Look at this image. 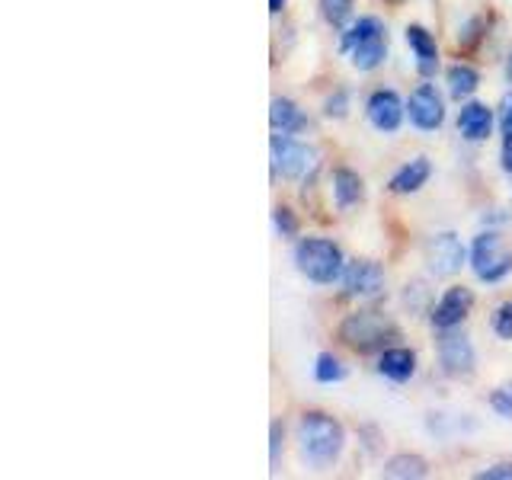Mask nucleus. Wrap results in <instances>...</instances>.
I'll list each match as a JSON object with an SVG mask.
<instances>
[{
    "mask_svg": "<svg viewBox=\"0 0 512 480\" xmlns=\"http://www.w3.org/2000/svg\"><path fill=\"white\" fill-rule=\"evenodd\" d=\"M298 442H301V455L308 458L314 468H330V464L343 455L346 445V429L340 420H333L330 413H301L298 420Z\"/></svg>",
    "mask_w": 512,
    "mask_h": 480,
    "instance_id": "f257e3e1",
    "label": "nucleus"
},
{
    "mask_svg": "<svg viewBox=\"0 0 512 480\" xmlns=\"http://www.w3.org/2000/svg\"><path fill=\"white\" fill-rule=\"evenodd\" d=\"M343 55L349 58L352 68L375 71L388 58V36H384V23L378 16H359L356 23L343 29L340 39Z\"/></svg>",
    "mask_w": 512,
    "mask_h": 480,
    "instance_id": "f03ea898",
    "label": "nucleus"
},
{
    "mask_svg": "<svg viewBox=\"0 0 512 480\" xmlns=\"http://www.w3.org/2000/svg\"><path fill=\"white\" fill-rule=\"evenodd\" d=\"M295 266L314 285H333L343 279V250L327 237H304L295 244Z\"/></svg>",
    "mask_w": 512,
    "mask_h": 480,
    "instance_id": "7ed1b4c3",
    "label": "nucleus"
},
{
    "mask_svg": "<svg viewBox=\"0 0 512 480\" xmlns=\"http://www.w3.org/2000/svg\"><path fill=\"white\" fill-rule=\"evenodd\" d=\"M336 333H340L343 346H349L352 352H359V356H368V352H378V349H388V343L397 340L394 320L378 314V311L346 314Z\"/></svg>",
    "mask_w": 512,
    "mask_h": 480,
    "instance_id": "20e7f679",
    "label": "nucleus"
},
{
    "mask_svg": "<svg viewBox=\"0 0 512 480\" xmlns=\"http://www.w3.org/2000/svg\"><path fill=\"white\" fill-rule=\"evenodd\" d=\"M471 269L480 282H503L512 272V253L503 247L496 231H484L471 244Z\"/></svg>",
    "mask_w": 512,
    "mask_h": 480,
    "instance_id": "39448f33",
    "label": "nucleus"
},
{
    "mask_svg": "<svg viewBox=\"0 0 512 480\" xmlns=\"http://www.w3.org/2000/svg\"><path fill=\"white\" fill-rule=\"evenodd\" d=\"M269 151H272V173L282 176V180H301V176H308L317 157L308 144L295 141L292 135H279V132L272 135Z\"/></svg>",
    "mask_w": 512,
    "mask_h": 480,
    "instance_id": "423d86ee",
    "label": "nucleus"
},
{
    "mask_svg": "<svg viewBox=\"0 0 512 480\" xmlns=\"http://www.w3.org/2000/svg\"><path fill=\"white\" fill-rule=\"evenodd\" d=\"M384 282H388V276H384V266L375 263V260H352L346 263L343 269V295L352 298V301H375L384 295Z\"/></svg>",
    "mask_w": 512,
    "mask_h": 480,
    "instance_id": "0eeeda50",
    "label": "nucleus"
},
{
    "mask_svg": "<svg viewBox=\"0 0 512 480\" xmlns=\"http://www.w3.org/2000/svg\"><path fill=\"white\" fill-rule=\"evenodd\" d=\"M436 352H439L442 372L448 378H468V375H474V365H477L474 346H471V340L458 327L455 330H439Z\"/></svg>",
    "mask_w": 512,
    "mask_h": 480,
    "instance_id": "6e6552de",
    "label": "nucleus"
},
{
    "mask_svg": "<svg viewBox=\"0 0 512 480\" xmlns=\"http://www.w3.org/2000/svg\"><path fill=\"white\" fill-rule=\"evenodd\" d=\"M468 250H464L461 237L455 231H442V234H432L426 240V266L432 276L439 279H448L455 276V272H461L464 260H468Z\"/></svg>",
    "mask_w": 512,
    "mask_h": 480,
    "instance_id": "1a4fd4ad",
    "label": "nucleus"
},
{
    "mask_svg": "<svg viewBox=\"0 0 512 480\" xmlns=\"http://www.w3.org/2000/svg\"><path fill=\"white\" fill-rule=\"evenodd\" d=\"M474 308V295H471V288H464V285H452V288H445L442 298L432 304V311H429V324L436 327V330H455L461 327L464 320H468Z\"/></svg>",
    "mask_w": 512,
    "mask_h": 480,
    "instance_id": "9d476101",
    "label": "nucleus"
},
{
    "mask_svg": "<svg viewBox=\"0 0 512 480\" xmlns=\"http://www.w3.org/2000/svg\"><path fill=\"white\" fill-rule=\"evenodd\" d=\"M407 116L420 132H436L445 122V103L432 84H420L407 100Z\"/></svg>",
    "mask_w": 512,
    "mask_h": 480,
    "instance_id": "9b49d317",
    "label": "nucleus"
},
{
    "mask_svg": "<svg viewBox=\"0 0 512 480\" xmlns=\"http://www.w3.org/2000/svg\"><path fill=\"white\" fill-rule=\"evenodd\" d=\"M404 112H407V106L400 103V96L394 90H384V87L375 90L372 96H368V103H365L368 122H372L378 132H384V135L397 132L400 122H404Z\"/></svg>",
    "mask_w": 512,
    "mask_h": 480,
    "instance_id": "f8f14e48",
    "label": "nucleus"
},
{
    "mask_svg": "<svg viewBox=\"0 0 512 480\" xmlns=\"http://www.w3.org/2000/svg\"><path fill=\"white\" fill-rule=\"evenodd\" d=\"M490 132H493V109L477 100L464 103L458 112V135L471 144H480L490 138Z\"/></svg>",
    "mask_w": 512,
    "mask_h": 480,
    "instance_id": "ddd939ff",
    "label": "nucleus"
},
{
    "mask_svg": "<svg viewBox=\"0 0 512 480\" xmlns=\"http://www.w3.org/2000/svg\"><path fill=\"white\" fill-rule=\"evenodd\" d=\"M269 125H272V132H279V135H301V132H308V112L295 100H288V96H276V100L269 103Z\"/></svg>",
    "mask_w": 512,
    "mask_h": 480,
    "instance_id": "4468645a",
    "label": "nucleus"
},
{
    "mask_svg": "<svg viewBox=\"0 0 512 480\" xmlns=\"http://www.w3.org/2000/svg\"><path fill=\"white\" fill-rule=\"evenodd\" d=\"M407 45L416 58V71L420 77H432L439 68V45H436V36L426 29V26H407Z\"/></svg>",
    "mask_w": 512,
    "mask_h": 480,
    "instance_id": "2eb2a0df",
    "label": "nucleus"
},
{
    "mask_svg": "<svg viewBox=\"0 0 512 480\" xmlns=\"http://www.w3.org/2000/svg\"><path fill=\"white\" fill-rule=\"evenodd\" d=\"M378 375H384L388 381L404 384L416 375V352L407 346H388L381 349L378 356Z\"/></svg>",
    "mask_w": 512,
    "mask_h": 480,
    "instance_id": "dca6fc26",
    "label": "nucleus"
},
{
    "mask_svg": "<svg viewBox=\"0 0 512 480\" xmlns=\"http://www.w3.org/2000/svg\"><path fill=\"white\" fill-rule=\"evenodd\" d=\"M429 176H432L429 157H413L391 176L388 189L394 192V196H413V192H420L429 183Z\"/></svg>",
    "mask_w": 512,
    "mask_h": 480,
    "instance_id": "f3484780",
    "label": "nucleus"
},
{
    "mask_svg": "<svg viewBox=\"0 0 512 480\" xmlns=\"http://www.w3.org/2000/svg\"><path fill=\"white\" fill-rule=\"evenodd\" d=\"M333 199L336 205L343 208V212H349V208H356L362 199H365V183L362 176L356 170L349 167H336L333 170Z\"/></svg>",
    "mask_w": 512,
    "mask_h": 480,
    "instance_id": "a211bd4d",
    "label": "nucleus"
},
{
    "mask_svg": "<svg viewBox=\"0 0 512 480\" xmlns=\"http://www.w3.org/2000/svg\"><path fill=\"white\" fill-rule=\"evenodd\" d=\"M445 80H448V93H452V100H468V96H474V90L480 87V74L477 68H471V64H452V68L445 71Z\"/></svg>",
    "mask_w": 512,
    "mask_h": 480,
    "instance_id": "6ab92c4d",
    "label": "nucleus"
},
{
    "mask_svg": "<svg viewBox=\"0 0 512 480\" xmlns=\"http://www.w3.org/2000/svg\"><path fill=\"white\" fill-rule=\"evenodd\" d=\"M384 477H397V480H423L429 477V464L420 455H394L384 464Z\"/></svg>",
    "mask_w": 512,
    "mask_h": 480,
    "instance_id": "aec40b11",
    "label": "nucleus"
},
{
    "mask_svg": "<svg viewBox=\"0 0 512 480\" xmlns=\"http://www.w3.org/2000/svg\"><path fill=\"white\" fill-rule=\"evenodd\" d=\"M346 378V365L330 356V352H320L317 362H314V381L320 384H336V381H343Z\"/></svg>",
    "mask_w": 512,
    "mask_h": 480,
    "instance_id": "412c9836",
    "label": "nucleus"
},
{
    "mask_svg": "<svg viewBox=\"0 0 512 480\" xmlns=\"http://www.w3.org/2000/svg\"><path fill=\"white\" fill-rule=\"evenodd\" d=\"M352 7H356V0H320V13L333 29H346L352 20Z\"/></svg>",
    "mask_w": 512,
    "mask_h": 480,
    "instance_id": "4be33fe9",
    "label": "nucleus"
},
{
    "mask_svg": "<svg viewBox=\"0 0 512 480\" xmlns=\"http://www.w3.org/2000/svg\"><path fill=\"white\" fill-rule=\"evenodd\" d=\"M272 224H276V234L279 237H285V240L298 237V218H295V212L288 205H276V208H272Z\"/></svg>",
    "mask_w": 512,
    "mask_h": 480,
    "instance_id": "5701e85b",
    "label": "nucleus"
},
{
    "mask_svg": "<svg viewBox=\"0 0 512 480\" xmlns=\"http://www.w3.org/2000/svg\"><path fill=\"white\" fill-rule=\"evenodd\" d=\"M490 327H493L496 336H500V340H512V298L503 301V304H496V311L490 317Z\"/></svg>",
    "mask_w": 512,
    "mask_h": 480,
    "instance_id": "b1692460",
    "label": "nucleus"
},
{
    "mask_svg": "<svg viewBox=\"0 0 512 480\" xmlns=\"http://www.w3.org/2000/svg\"><path fill=\"white\" fill-rule=\"evenodd\" d=\"M490 407L496 416H503V420H512V381L500 384L493 394H490Z\"/></svg>",
    "mask_w": 512,
    "mask_h": 480,
    "instance_id": "393cba45",
    "label": "nucleus"
},
{
    "mask_svg": "<svg viewBox=\"0 0 512 480\" xmlns=\"http://www.w3.org/2000/svg\"><path fill=\"white\" fill-rule=\"evenodd\" d=\"M346 109H349V93L346 90H336L324 100V116L327 119H343Z\"/></svg>",
    "mask_w": 512,
    "mask_h": 480,
    "instance_id": "a878e982",
    "label": "nucleus"
},
{
    "mask_svg": "<svg viewBox=\"0 0 512 480\" xmlns=\"http://www.w3.org/2000/svg\"><path fill=\"white\" fill-rule=\"evenodd\" d=\"M282 436H285L282 423H272V426H269V464H272V468H276V464H279V452H282Z\"/></svg>",
    "mask_w": 512,
    "mask_h": 480,
    "instance_id": "bb28decb",
    "label": "nucleus"
},
{
    "mask_svg": "<svg viewBox=\"0 0 512 480\" xmlns=\"http://www.w3.org/2000/svg\"><path fill=\"white\" fill-rule=\"evenodd\" d=\"M477 480H512V464L503 461V464H490V468L477 471Z\"/></svg>",
    "mask_w": 512,
    "mask_h": 480,
    "instance_id": "cd10ccee",
    "label": "nucleus"
},
{
    "mask_svg": "<svg viewBox=\"0 0 512 480\" xmlns=\"http://www.w3.org/2000/svg\"><path fill=\"white\" fill-rule=\"evenodd\" d=\"M500 132L506 141H512V93H506L500 103Z\"/></svg>",
    "mask_w": 512,
    "mask_h": 480,
    "instance_id": "c85d7f7f",
    "label": "nucleus"
},
{
    "mask_svg": "<svg viewBox=\"0 0 512 480\" xmlns=\"http://www.w3.org/2000/svg\"><path fill=\"white\" fill-rule=\"evenodd\" d=\"M503 170L512 176V141H506V144H503Z\"/></svg>",
    "mask_w": 512,
    "mask_h": 480,
    "instance_id": "c756f323",
    "label": "nucleus"
},
{
    "mask_svg": "<svg viewBox=\"0 0 512 480\" xmlns=\"http://www.w3.org/2000/svg\"><path fill=\"white\" fill-rule=\"evenodd\" d=\"M285 4H288V0H269V13H282Z\"/></svg>",
    "mask_w": 512,
    "mask_h": 480,
    "instance_id": "7c9ffc66",
    "label": "nucleus"
},
{
    "mask_svg": "<svg viewBox=\"0 0 512 480\" xmlns=\"http://www.w3.org/2000/svg\"><path fill=\"white\" fill-rule=\"evenodd\" d=\"M506 80L512 84V52H509V58H506Z\"/></svg>",
    "mask_w": 512,
    "mask_h": 480,
    "instance_id": "2f4dec72",
    "label": "nucleus"
},
{
    "mask_svg": "<svg viewBox=\"0 0 512 480\" xmlns=\"http://www.w3.org/2000/svg\"><path fill=\"white\" fill-rule=\"evenodd\" d=\"M394 4H397V0H394Z\"/></svg>",
    "mask_w": 512,
    "mask_h": 480,
    "instance_id": "473e14b6",
    "label": "nucleus"
}]
</instances>
